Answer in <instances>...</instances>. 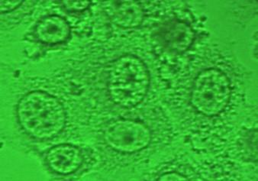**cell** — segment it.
Listing matches in <instances>:
<instances>
[{"label":"cell","instance_id":"8","mask_svg":"<svg viewBox=\"0 0 258 181\" xmlns=\"http://www.w3.org/2000/svg\"><path fill=\"white\" fill-rule=\"evenodd\" d=\"M163 43L169 50L183 52L194 40V32L190 26L180 21H170L161 30Z\"/></svg>","mask_w":258,"mask_h":181},{"label":"cell","instance_id":"2","mask_svg":"<svg viewBox=\"0 0 258 181\" xmlns=\"http://www.w3.org/2000/svg\"><path fill=\"white\" fill-rule=\"evenodd\" d=\"M149 71L142 59L125 54L111 65L108 74V92L115 104L133 108L144 100L149 89Z\"/></svg>","mask_w":258,"mask_h":181},{"label":"cell","instance_id":"7","mask_svg":"<svg viewBox=\"0 0 258 181\" xmlns=\"http://www.w3.org/2000/svg\"><path fill=\"white\" fill-rule=\"evenodd\" d=\"M107 13L115 25L124 29L138 27L143 22L144 12L134 1L109 2Z\"/></svg>","mask_w":258,"mask_h":181},{"label":"cell","instance_id":"5","mask_svg":"<svg viewBox=\"0 0 258 181\" xmlns=\"http://www.w3.org/2000/svg\"><path fill=\"white\" fill-rule=\"evenodd\" d=\"M45 160L50 170L59 174L68 175L81 167L84 156L78 147L70 144H60L47 151Z\"/></svg>","mask_w":258,"mask_h":181},{"label":"cell","instance_id":"1","mask_svg":"<svg viewBox=\"0 0 258 181\" xmlns=\"http://www.w3.org/2000/svg\"><path fill=\"white\" fill-rule=\"evenodd\" d=\"M17 117L24 131L38 140L53 139L66 125V112L61 102L43 91L24 95L17 105Z\"/></svg>","mask_w":258,"mask_h":181},{"label":"cell","instance_id":"9","mask_svg":"<svg viewBox=\"0 0 258 181\" xmlns=\"http://www.w3.org/2000/svg\"><path fill=\"white\" fill-rule=\"evenodd\" d=\"M90 1H63L62 4L65 10L70 12H82L90 6Z\"/></svg>","mask_w":258,"mask_h":181},{"label":"cell","instance_id":"4","mask_svg":"<svg viewBox=\"0 0 258 181\" xmlns=\"http://www.w3.org/2000/svg\"><path fill=\"white\" fill-rule=\"evenodd\" d=\"M104 139L114 151L133 154L150 145L151 133L149 128L140 122L119 119L108 125L105 129Z\"/></svg>","mask_w":258,"mask_h":181},{"label":"cell","instance_id":"10","mask_svg":"<svg viewBox=\"0 0 258 181\" xmlns=\"http://www.w3.org/2000/svg\"><path fill=\"white\" fill-rule=\"evenodd\" d=\"M23 4V1H19V0H8V1H1L0 2V10L1 13H10L13 10L17 9Z\"/></svg>","mask_w":258,"mask_h":181},{"label":"cell","instance_id":"3","mask_svg":"<svg viewBox=\"0 0 258 181\" xmlns=\"http://www.w3.org/2000/svg\"><path fill=\"white\" fill-rule=\"evenodd\" d=\"M231 96L230 81L220 70L210 68L197 76L191 93L192 106L206 116H214L225 109Z\"/></svg>","mask_w":258,"mask_h":181},{"label":"cell","instance_id":"6","mask_svg":"<svg viewBox=\"0 0 258 181\" xmlns=\"http://www.w3.org/2000/svg\"><path fill=\"white\" fill-rule=\"evenodd\" d=\"M71 26L66 19L57 15H48L37 22L34 34L40 42L46 44H61L71 36Z\"/></svg>","mask_w":258,"mask_h":181},{"label":"cell","instance_id":"11","mask_svg":"<svg viewBox=\"0 0 258 181\" xmlns=\"http://www.w3.org/2000/svg\"><path fill=\"white\" fill-rule=\"evenodd\" d=\"M159 180H187V178L176 172H169L160 176Z\"/></svg>","mask_w":258,"mask_h":181}]
</instances>
